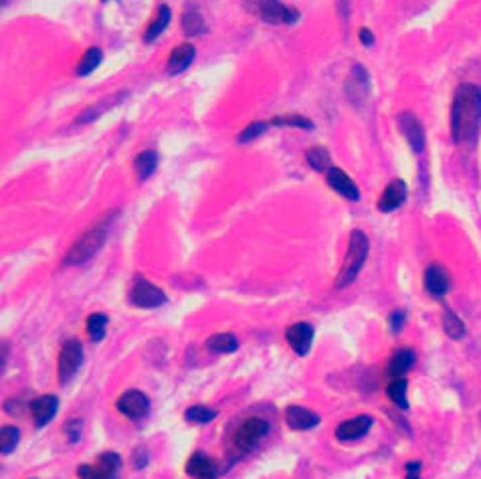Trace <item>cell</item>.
I'll use <instances>...</instances> for the list:
<instances>
[{"label":"cell","instance_id":"cell-34","mask_svg":"<svg viewBox=\"0 0 481 479\" xmlns=\"http://www.w3.org/2000/svg\"><path fill=\"white\" fill-rule=\"evenodd\" d=\"M267 132V123L265 121H255V123H249L243 132L239 134V144H245V142H251L255 138H259L261 134Z\"/></svg>","mask_w":481,"mask_h":479},{"label":"cell","instance_id":"cell-2","mask_svg":"<svg viewBox=\"0 0 481 479\" xmlns=\"http://www.w3.org/2000/svg\"><path fill=\"white\" fill-rule=\"evenodd\" d=\"M112 218H114V214H108L105 218L95 223L88 233H83L79 241H75V245L65 255V263L67 265H81L88 259H91L108 239V233L112 229Z\"/></svg>","mask_w":481,"mask_h":479},{"label":"cell","instance_id":"cell-19","mask_svg":"<svg viewBox=\"0 0 481 479\" xmlns=\"http://www.w3.org/2000/svg\"><path fill=\"white\" fill-rule=\"evenodd\" d=\"M346 93L350 97V101L362 103V99L368 95V73L360 65L352 67V73L346 81Z\"/></svg>","mask_w":481,"mask_h":479},{"label":"cell","instance_id":"cell-21","mask_svg":"<svg viewBox=\"0 0 481 479\" xmlns=\"http://www.w3.org/2000/svg\"><path fill=\"white\" fill-rule=\"evenodd\" d=\"M413 364H415V352L409 350V348H402V350H396L392 354V358L389 360V366H387V372L392 378H400L407 370H411Z\"/></svg>","mask_w":481,"mask_h":479},{"label":"cell","instance_id":"cell-37","mask_svg":"<svg viewBox=\"0 0 481 479\" xmlns=\"http://www.w3.org/2000/svg\"><path fill=\"white\" fill-rule=\"evenodd\" d=\"M419 469H421V463H417V461H413V463H409L407 465V479H419Z\"/></svg>","mask_w":481,"mask_h":479},{"label":"cell","instance_id":"cell-26","mask_svg":"<svg viewBox=\"0 0 481 479\" xmlns=\"http://www.w3.org/2000/svg\"><path fill=\"white\" fill-rule=\"evenodd\" d=\"M305 160L316 172H328L330 170V152L322 148V146L309 148L305 152Z\"/></svg>","mask_w":481,"mask_h":479},{"label":"cell","instance_id":"cell-10","mask_svg":"<svg viewBox=\"0 0 481 479\" xmlns=\"http://www.w3.org/2000/svg\"><path fill=\"white\" fill-rule=\"evenodd\" d=\"M285 338L296 354L307 356L311 342H314V326L309 322H298L285 329Z\"/></svg>","mask_w":481,"mask_h":479},{"label":"cell","instance_id":"cell-36","mask_svg":"<svg viewBox=\"0 0 481 479\" xmlns=\"http://www.w3.org/2000/svg\"><path fill=\"white\" fill-rule=\"evenodd\" d=\"M360 41H362V45H366V47H372L374 45V34L370 32V29H360Z\"/></svg>","mask_w":481,"mask_h":479},{"label":"cell","instance_id":"cell-29","mask_svg":"<svg viewBox=\"0 0 481 479\" xmlns=\"http://www.w3.org/2000/svg\"><path fill=\"white\" fill-rule=\"evenodd\" d=\"M407 380L400 376V378H394L391 385L387 387V394H389V398H391L392 402L398 407V409H402V411H407L409 409V402H407Z\"/></svg>","mask_w":481,"mask_h":479},{"label":"cell","instance_id":"cell-27","mask_svg":"<svg viewBox=\"0 0 481 479\" xmlns=\"http://www.w3.org/2000/svg\"><path fill=\"white\" fill-rule=\"evenodd\" d=\"M101 59H103V51H101L99 47H91V49H88L85 55L79 61V65H77V75L85 77V75L93 73V71L99 67Z\"/></svg>","mask_w":481,"mask_h":479},{"label":"cell","instance_id":"cell-7","mask_svg":"<svg viewBox=\"0 0 481 479\" xmlns=\"http://www.w3.org/2000/svg\"><path fill=\"white\" fill-rule=\"evenodd\" d=\"M166 294L156 287L154 283L146 281L144 277H138L132 292H130V301L138 307H144V309H152V307H160L166 303Z\"/></svg>","mask_w":481,"mask_h":479},{"label":"cell","instance_id":"cell-23","mask_svg":"<svg viewBox=\"0 0 481 479\" xmlns=\"http://www.w3.org/2000/svg\"><path fill=\"white\" fill-rule=\"evenodd\" d=\"M170 19H172V12H170V8H168V4H160L158 6V12H156V19L150 23V27L146 29V34H144V41L146 43H152V41H156L162 32H164V29L168 27V23H170Z\"/></svg>","mask_w":481,"mask_h":479},{"label":"cell","instance_id":"cell-13","mask_svg":"<svg viewBox=\"0 0 481 479\" xmlns=\"http://www.w3.org/2000/svg\"><path fill=\"white\" fill-rule=\"evenodd\" d=\"M326 182L340 196H344L348 201H358L360 198V190H358L356 182L350 179L344 170H340V168H330L326 172Z\"/></svg>","mask_w":481,"mask_h":479},{"label":"cell","instance_id":"cell-18","mask_svg":"<svg viewBox=\"0 0 481 479\" xmlns=\"http://www.w3.org/2000/svg\"><path fill=\"white\" fill-rule=\"evenodd\" d=\"M186 473L196 479H214L216 473V465L209 455L196 451L190 455V459L186 461Z\"/></svg>","mask_w":481,"mask_h":479},{"label":"cell","instance_id":"cell-1","mask_svg":"<svg viewBox=\"0 0 481 479\" xmlns=\"http://www.w3.org/2000/svg\"><path fill=\"white\" fill-rule=\"evenodd\" d=\"M481 123V90L473 83H461L451 108V132L455 142H469L475 138Z\"/></svg>","mask_w":481,"mask_h":479},{"label":"cell","instance_id":"cell-15","mask_svg":"<svg viewBox=\"0 0 481 479\" xmlns=\"http://www.w3.org/2000/svg\"><path fill=\"white\" fill-rule=\"evenodd\" d=\"M285 422L294 431H309V429L320 425V415L305 409V407L291 405V407L285 409Z\"/></svg>","mask_w":481,"mask_h":479},{"label":"cell","instance_id":"cell-35","mask_svg":"<svg viewBox=\"0 0 481 479\" xmlns=\"http://www.w3.org/2000/svg\"><path fill=\"white\" fill-rule=\"evenodd\" d=\"M402 324H405V312H400V309L392 312L391 314V329L392 332H400Z\"/></svg>","mask_w":481,"mask_h":479},{"label":"cell","instance_id":"cell-4","mask_svg":"<svg viewBox=\"0 0 481 479\" xmlns=\"http://www.w3.org/2000/svg\"><path fill=\"white\" fill-rule=\"evenodd\" d=\"M245 4L251 12L271 25H294L300 19V12L281 0H245Z\"/></svg>","mask_w":481,"mask_h":479},{"label":"cell","instance_id":"cell-3","mask_svg":"<svg viewBox=\"0 0 481 479\" xmlns=\"http://www.w3.org/2000/svg\"><path fill=\"white\" fill-rule=\"evenodd\" d=\"M368 249H370V243H368V237L362 233V231H352L350 235V245H348V251H346V259H344V265L338 273V279H336V287H344L348 283H352L358 273L364 267L366 263V257H368Z\"/></svg>","mask_w":481,"mask_h":479},{"label":"cell","instance_id":"cell-9","mask_svg":"<svg viewBox=\"0 0 481 479\" xmlns=\"http://www.w3.org/2000/svg\"><path fill=\"white\" fill-rule=\"evenodd\" d=\"M116 409L120 411L121 415H125L127 419H142L150 411V400L142 390H125L118 398Z\"/></svg>","mask_w":481,"mask_h":479},{"label":"cell","instance_id":"cell-12","mask_svg":"<svg viewBox=\"0 0 481 479\" xmlns=\"http://www.w3.org/2000/svg\"><path fill=\"white\" fill-rule=\"evenodd\" d=\"M57 411H59V400L53 394H43V396H39V398H34L30 402V415H32L34 425L39 429L49 425L51 419L57 415Z\"/></svg>","mask_w":481,"mask_h":479},{"label":"cell","instance_id":"cell-22","mask_svg":"<svg viewBox=\"0 0 481 479\" xmlns=\"http://www.w3.org/2000/svg\"><path fill=\"white\" fill-rule=\"evenodd\" d=\"M156 166H158V154H156V152H140V154L136 156V162H134V170H136L138 180L144 182V180L150 179L152 174H154V170H156Z\"/></svg>","mask_w":481,"mask_h":479},{"label":"cell","instance_id":"cell-24","mask_svg":"<svg viewBox=\"0 0 481 479\" xmlns=\"http://www.w3.org/2000/svg\"><path fill=\"white\" fill-rule=\"evenodd\" d=\"M207 348L216 354H231L239 348V340L233 334H214L207 340Z\"/></svg>","mask_w":481,"mask_h":479},{"label":"cell","instance_id":"cell-33","mask_svg":"<svg viewBox=\"0 0 481 479\" xmlns=\"http://www.w3.org/2000/svg\"><path fill=\"white\" fill-rule=\"evenodd\" d=\"M273 125H291V128H301V130H314V123L303 118V116H298V114H289V116H277L271 120Z\"/></svg>","mask_w":481,"mask_h":479},{"label":"cell","instance_id":"cell-31","mask_svg":"<svg viewBox=\"0 0 481 479\" xmlns=\"http://www.w3.org/2000/svg\"><path fill=\"white\" fill-rule=\"evenodd\" d=\"M88 326V334L93 342H99L105 336V328H108V316L105 314H91L85 322Z\"/></svg>","mask_w":481,"mask_h":479},{"label":"cell","instance_id":"cell-16","mask_svg":"<svg viewBox=\"0 0 481 479\" xmlns=\"http://www.w3.org/2000/svg\"><path fill=\"white\" fill-rule=\"evenodd\" d=\"M196 57V49L190 43H181L172 49L170 57H168V65L166 71L168 75H178L182 71H186L190 67V63Z\"/></svg>","mask_w":481,"mask_h":479},{"label":"cell","instance_id":"cell-17","mask_svg":"<svg viewBox=\"0 0 481 479\" xmlns=\"http://www.w3.org/2000/svg\"><path fill=\"white\" fill-rule=\"evenodd\" d=\"M407 198V184L402 180H392L391 184L385 188L380 201H378V210L382 212H392L396 210Z\"/></svg>","mask_w":481,"mask_h":479},{"label":"cell","instance_id":"cell-14","mask_svg":"<svg viewBox=\"0 0 481 479\" xmlns=\"http://www.w3.org/2000/svg\"><path fill=\"white\" fill-rule=\"evenodd\" d=\"M370 427H372V417H368V415L344 420L336 427V439L338 441H356L370 431Z\"/></svg>","mask_w":481,"mask_h":479},{"label":"cell","instance_id":"cell-8","mask_svg":"<svg viewBox=\"0 0 481 479\" xmlns=\"http://www.w3.org/2000/svg\"><path fill=\"white\" fill-rule=\"evenodd\" d=\"M269 433V422L261 417L247 419L235 433V445L240 451H251Z\"/></svg>","mask_w":481,"mask_h":479},{"label":"cell","instance_id":"cell-30","mask_svg":"<svg viewBox=\"0 0 481 479\" xmlns=\"http://www.w3.org/2000/svg\"><path fill=\"white\" fill-rule=\"evenodd\" d=\"M214 417H216V411H214V409H209V407H203V405L188 407L186 413H184V419L190 420V422H196V425H207V422H211Z\"/></svg>","mask_w":481,"mask_h":479},{"label":"cell","instance_id":"cell-5","mask_svg":"<svg viewBox=\"0 0 481 479\" xmlns=\"http://www.w3.org/2000/svg\"><path fill=\"white\" fill-rule=\"evenodd\" d=\"M121 465V457L114 451H105L93 463H83L77 467V476L81 479H112Z\"/></svg>","mask_w":481,"mask_h":479},{"label":"cell","instance_id":"cell-20","mask_svg":"<svg viewBox=\"0 0 481 479\" xmlns=\"http://www.w3.org/2000/svg\"><path fill=\"white\" fill-rule=\"evenodd\" d=\"M424 289L435 298H441V296L447 294L449 277H447V273L441 265H431L429 269L424 271Z\"/></svg>","mask_w":481,"mask_h":479},{"label":"cell","instance_id":"cell-11","mask_svg":"<svg viewBox=\"0 0 481 479\" xmlns=\"http://www.w3.org/2000/svg\"><path fill=\"white\" fill-rule=\"evenodd\" d=\"M398 128L402 132V136L407 138V142L411 144V148L415 152L424 150V132H422L421 121L417 120L411 112H402L398 114Z\"/></svg>","mask_w":481,"mask_h":479},{"label":"cell","instance_id":"cell-28","mask_svg":"<svg viewBox=\"0 0 481 479\" xmlns=\"http://www.w3.org/2000/svg\"><path fill=\"white\" fill-rule=\"evenodd\" d=\"M443 329L451 340H461L465 336V324L449 307H445V312H443Z\"/></svg>","mask_w":481,"mask_h":479},{"label":"cell","instance_id":"cell-32","mask_svg":"<svg viewBox=\"0 0 481 479\" xmlns=\"http://www.w3.org/2000/svg\"><path fill=\"white\" fill-rule=\"evenodd\" d=\"M19 441H21V431H19L17 427H12V425L4 427L2 433H0V451H2L4 455L12 453L14 447L19 445Z\"/></svg>","mask_w":481,"mask_h":479},{"label":"cell","instance_id":"cell-6","mask_svg":"<svg viewBox=\"0 0 481 479\" xmlns=\"http://www.w3.org/2000/svg\"><path fill=\"white\" fill-rule=\"evenodd\" d=\"M83 362V344L75 338L67 340L59 352V380L61 385L69 383Z\"/></svg>","mask_w":481,"mask_h":479},{"label":"cell","instance_id":"cell-25","mask_svg":"<svg viewBox=\"0 0 481 479\" xmlns=\"http://www.w3.org/2000/svg\"><path fill=\"white\" fill-rule=\"evenodd\" d=\"M182 29L188 37H198L207 30V23L198 10H186L182 14Z\"/></svg>","mask_w":481,"mask_h":479}]
</instances>
